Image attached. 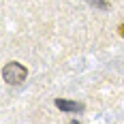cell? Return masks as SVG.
I'll return each instance as SVG.
<instances>
[{"label":"cell","mask_w":124,"mask_h":124,"mask_svg":"<svg viewBox=\"0 0 124 124\" xmlns=\"http://www.w3.org/2000/svg\"><path fill=\"white\" fill-rule=\"evenodd\" d=\"M2 77H4L7 84L17 86V84H22L26 77H28V71H26L24 64H19V62H9V64L2 69Z\"/></svg>","instance_id":"6da1fadb"},{"label":"cell","mask_w":124,"mask_h":124,"mask_svg":"<svg viewBox=\"0 0 124 124\" xmlns=\"http://www.w3.org/2000/svg\"><path fill=\"white\" fill-rule=\"evenodd\" d=\"M56 107L60 111H84V105L77 103V101H64V99H58L56 101Z\"/></svg>","instance_id":"7a4b0ae2"},{"label":"cell","mask_w":124,"mask_h":124,"mask_svg":"<svg viewBox=\"0 0 124 124\" xmlns=\"http://www.w3.org/2000/svg\"><path fill=\"white\" fill-rule=\"evenodd\" d=\"M92 4H103V7H105V4H107V0H92Z\"/></svg>","instance_id":"3957f363"}]
</instances>
